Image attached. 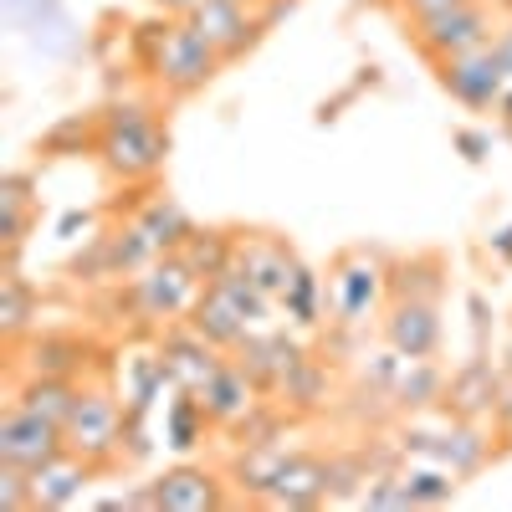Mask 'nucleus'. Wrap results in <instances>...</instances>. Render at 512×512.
I'll return each mask as SVG.
<instances>
[{
  "label": "nucleus",
  "mask_w": 512,
  "mask_h": 512,
  "mask_svg": "<svg viewBox=\"0 0 512 512\" xmlns=\"http://www.w3.org/2000/svg\"><path fill=\"white\" fill-rule=\"evenodd\" d=\"M103 175L118 185H149L169 159V118L149 98H108L98 108V144Z\"/></svg>",
  "instance_id": "nucleus-1"
},
{
  "label": "nucleus",
  "mask_w": 512,
  "mask_h": 512,
  "mask_svg": "<svg viewBox=\"0 0 512 512\" xmlns=\"http://www.w3.org/2000/svg\"><path fill=\"white\" fill-rule=\"evenodd\" d=\"M67 451L82 456L98 472H118L123 466V441H128V405L118 400L113 384L88 379L77 390V405L67 415Z\"/></svg>",
  "instance_id": "nucleus-2"
},
{
  "label": "nucleus",
  "mask_w": 512,
  "mask_h": 512,
  "mask_svg": "<svg viewBox=\"0 0 512 512\" xmlns=\"http://www.w3.org/2000/svg\"><path fill=\"white\" fill-rule=\"evenodd\" d=\"M200 287L205 282L195 277V267L175 251V256H154L144 272L118 282V303H128V313H134L139 323H149V328H169V323L190 318Z\"/></svg>",
  "instance_id": "nucleus-3"
},
{
  "label": "nucleus",
  "mask_w": 512,
  "mask_h": 512,
  "mask_svg": "<svg viewBox=\"0 0 512 512\" xmlns=\"http://www.w3.org/2000/svg\"><path fill=\"white\" fill-rule=\"evenodd\" d=\"M328 303L344 328H364L374 313L390 303V262L369 246H349L328 267Z\"/></svg>",
  "instance_id": "nucleus-4"
},
{
  "label": "nucleus",
  "mask_w": 512,
  "mask_h": 512,
  "mask_svg": "<svg viewBox=\"0 0 512 512\" xmlns=\"http://www.w3.org/2000/svg\"><path fill=\"white\" fill-rule=\"evenodd\" d=\"M221 67H226V57L195 31V21L175 16V21H169V36H164L159 57L149 62L144 77L154 82L164 98H195V93H205L210 82H216Z\"/></svg>",
  "instance_id": "nucleus-5"
},
{
  "label": "nucleus",
  "mask_w": 512,
  "mask_h": 512,
  "mask_svg": "<svg viewBox=\"0 0 512 512\" xmlns=\"http://www.w3.org/2000/svg\"><path fill=\"white\" fill-rule=\"evenodd\" d=\"M405 31H410V47L436 67V62H451V57H461V52L492 47L497 11L487 6V0H466V6H451V11L420 21V26H405Z\"/></svg>",
  "instance_id": "nucleus-6"
},
{
  "label": "nucleus",
  "mask_w": 512,
  "mask_h": 512,
  "mask_svg": "<svg viewBox=\"0 0 512 512\" xmlns=\"http://www.w3.org/2000/svg\"><path fill=\"white\" fill-rule=\"evenodd\" d=\"M400 456H420V461H436L446 466V472H456L461 482L477 477L487 456H492V436L482 431V420H461L451 415V425H441V431H420V425H405L400 431Z\"/></svg>",
  "instance_id": "nucleus-7"
},
{
  "label": "nucleus",
  "mask_w": 512,
  "mask_h": 512,
  "mask_svg": "<svg viewBox=\"0 0 512 512\" xmlns=\"http://www.w3.org/2000/svg\"><path fill=\"white\" fill-rule=\"evenodd\" d=\"M436 82H441V93L456 108H466V113H497L512 72H507L497 47H477V52H461L451 62H436Z\"/></svg>",
  "instance_id": "nucleus-8"
},
{
  "label": "nucleus",
  "mask_w": 512,
  "mask_h": 512,
  "mask_svg": "<svg viewBox=\"0 0 512 512\" xmlns=\"http://www.w3.org/2000/svg\"><path fill=\"white\" fill-rule=\"evenodd\" d=\"M67 451V431L62 420L41 415L21 400H11L6 410H0V461L21 466V472H41L47 461H57Z\"/></svg>",
  "instance_id": "nucleus-9"
},
{
  "label": "nucleus",
  "mask_w": 512,
  "mask_h": 512,
  "mask_svg": "<svg viewBox=\"0 0 512 512\" xmlns=\"http://www.w3.org/2000/svg\"><path fill=\"white\" fill-rule=\"evenodd\" d=\"M154 241L139 231V221L128 216L123 226L103 231V236H88V251L72 262L77 277H88V282H128L134 272H144L154 262Z\"/></svg>",
  "instance_id": "nucleus-10"
},
{
  "label": "nucleus",
  "mask_w": 512,
  "mask_h": 512,
  "mask_svg": "<svg viewBox=\"0 0 512 512\" xmlns=\"http://www.w3.org/2000/svg\"><path fill=\"white\" fill-rule=\"evenodd\" d=\"M379 333H384V349H395L400 359H436L446 344L441 303H431V297H390L379 313Z\"/></svg>",
  "instance_id": "nucleus-11"
},
{
  "label": "nucleus",
  "mask_w": 512,
  "mask_h": 512,
  "mask_svg": "<svg viewBox=\"0 0 512 512\" xmlns=\"http://www.w3.org/2000/svg\"><path fill=\"white\" fill-rule=\"evenodd\" d=\"M226 482L221 472H210V466L180 456L175 466H164V472L149 482V497H154V512H216L226 507Z\"/></svg>",
  "instance_id": "nucleus-12"
},
{
  "label": "nucleus",
  "mask_w": 512,
  "mask_h": 512,
  "mask_svg": "<svg viewBox=\"0 0 512 512\" xmlns=\"http://www.w3.org/2000/svg\"><path fill=\"white\" fill-rule=\"evenodd\" d=\"M190 21H195V31L210 41V47L226 57V67L241 62L246 52H256V41L267 36L262 11H256L251 0H200V6L190 11Z\"/></svg>",
  "instance_id": "nucleus-13"
},
{
  "label": "nucleus",
  "mask_w": 512,
  "mask_h": 512,
  "mask_svg": "<svg viewBox=\"0 0 512 512\" xmlns=\"http://www.w3.org/2000/svg\"><path fill=\"white\" fill-rule=\"evenodd\" d=\"M98 359H103V349L93 344L88 333H31L21 374H47V379L88 384L98 374Z\"/></svg>",
  "instance_id": "nucleus-14"
},
{
  "label": "nucleus",
  "mask_w": 512,
  "mask_h": 512,
  "mask_svg": "<svg viewBox=\"0 0 512 512\" xmlns=\"http://www.w3.org/2000/svg\"><path fill=\"white\" fill-rule=\"evenodd\" d=\"M0 6H6V21L41 57L62 62V57H72L82 47V31H77V21H72V11L62 6V0H0Z\"/></svg>",
  "instance_id": "nucleus-15"
},
{
  "label": "nucleus",
  "mask_w": 512,
  "mask_h": 512,
  "mask_svg": "<svg viewBox=\"0 0 512 512\" xmlns=\"http://www.w3.org/2000/svg\"><path fill=\"white\" fill-rule=\"evenodd\" d=\"M159 359H164V369H169V379H175V390H205V379L216 374L231 354H221L216 344H210L205 333H195L190 323H169V328H159Z\"/></svg>",
  "instance_id": "nucleus-16"
},
{
  "label": "nucleus",
  "mask_w": 512,
  "mask_h": 512,
  "mask_svg": "<svg viewBox=\"0 0 512 512\" xmlns=\"http://www.w3.org/2000/svg\"><path fill=\"white\" fill-rule=\"evenodd\" d=\"M338 497V477H333V456L323 451H292L282 477L272 487V497L262 507H287V512H303V507H318V502H333Z\"/></svg>",
  "instance_id": "nucleus-17"
},
{
  "label": "nucleus",
  "mask_w": 512,
  "mask_h": 512,
  "mask_svg": "<svg viewBox=\"0 0 512 512\" xmlns=\"http://www.w3.org/2000/svg\"><path fill=\"white\" fill-rule=\"evenodd\" d=\"M256 384H262V395H277L282 390V384H287V374L297 369V364H303L308 359V349L303 344H297V338L287 333V328H256L251 338H246V344L231 354Z\"/></svg>",
  "instance_id": "nucleus-18"
},
{
  "label": "nucleus",
  "mask_w": 512,
  "mask_h": 512,
  "mask_svg": "<svg viewBox=\"0 0 512 512\" xmlns=\"http://www.w3.org/2000/svg\"><path fill=\"white\" fill-rule=\"evenodd\" d=\"M200 400H205V415H210V425H216V431H236V425L262 405V384H256L236 359H226L216 374L205 379V390H200Z\"/></svg>",
  "instance_id": "nucleus-19"
},
{
  "label": "nucleus",
  "mask_w": 512,
  "mask_h": 512,
  "mask_svg": "<svg viewBox=\"0 0 512 512\" xmlns=\"http://www.w3.org/2000/svg\"><path fill=\"white\" fill-rule=\"evenodd\" d=\"M497 395H502V374H497V364L487 359V349H472V359H466L461 369H451V379H446V415H461V420H482V415H492V405H497Z\"/></svg>",
  "instance_id": "nucleus-20"
},
{
  "label": "nucleus",
  "mask_w": 512,
  "mask_h": 512,
  "mask_svg": "<svg viewBox=\"0 0 512 512\" xmlns=\"http://www.w3.org/2000/svg\"><path fill=\"white\" fill-rule=\"evenodd\" d=\"M103 472L88 466L82 456L62 451L57 461H47L41 472H31V492H36V512H62V507H77L88 497V487L98 482Z\"/></svg>",
  "instance_id": "nucleus-21"
},
{
  "label": "nucleus",
  "mask_w": 512,
  "mask_h": 512,
  "mask_svg": "<svg viewBox=\"0 0 512 512\" xmlns=\"http://www.w3.org/2000/svg\"><path fill=\"white\" fill-rule=\"evenodd\" d=\"M292 451H297V446H287V436H282V441H262V446H236L226 477H231V487H236L246 502H267Z\"/></svg>",
  "instance_id": "nucleus-22"
},
{
  "label": "nucleus",
  "mask_w": 512,
  "mask_h": 512,
  "mask_svg": "<svg viewBox=\"0 0 512 512\" xmlns=\"http://www.w3.org/2000/svg\"><path fill=\"white\" fill-rule=\"evenodd\" d=\"M185 323H190L195 333H205L221 354H236V349L246 344V338L256 333V328L241 318V308L231 303V297H226L216 282H205V287H200V297H195V308H190V318H185Z\"/></svg>",
  "instance_id": "nucleus-23"
},
{
  "label": "nucleus",
  "mask_w": 512,
  "mask_h": 512,
  "mask_svg": "<svg viewBox=\"0 0 512 512\" xmlns=\"http://www.w3.org/2000/svg\"><path fill=\"white\" fill-rule=\"evenodd\" d=\"M216 431L205 415V400L195 390H169L164 400V415H159V436H164V451H175V456H195L205 446V436Z\"/></svg>",
  "instance_id": "nucleus-24"
},
{
  "label": "nucleus",
  "mask_w": 512,
  "mask_h": 512,
  "mask_svg": "<svg viewBox=\"0 0 512 512\" xmlns=\"http://www.w3.org/2000/svg\"><path fill=\"white\" fill-rule=\"evenodd\" d=\"M169 390H175V379H169L159 349L123 359V405H128V420H149L154 405L169 400Z\"/></svg>",
  "instance_id": "nucleus-25"
},
{
  "label": "nucleus",
  "mask_w": 512,
  "mask_h": 512,
  "mask_svg": "<svg viewBox=\"0 0 512 512\" xmlns=\"http://www.w3.org/2000/svg\"><path fill=\"white\" fill-rule=\"evenodd\" d=\"M36 318H41V292L31 287V277H21L16 262H6V277H0V338H6L11 354L31 338Z\"/></svg>",
  "instance_id": "nucleus-26"
},
{
  "label": "nucleus",
  "mask_w": 512,
  "mask_h": 512,
  "mask_svg": "<svg viewBox=\"0 0 512 512\" xmlns=\"http://www.w3.org/2000/svg\"><path fill=\"white\" fill-rule=\"evenodd\" d=\"M134 221H139V231L154 241L159 256L185 251V241L195 236V216H190L180 200H169V195H144L139 210H134Z\"/></svg>",
  "instance_id": "nucleus-27"
},
{
  "label": "nucleus",
  "mask_w": 512,
  "mask_h": 512,
  "mask_svg": "<svg viewBox=\"0 0 512 512\" xmlns=\"http://www.w3.org/2000/svg\"><path fill=\"white\" fill-rule=\"evenodd\" d=\"M390 405H395L400 415H425V410L446 405V369H441L436 359H400Z\"/></svg>",
  "instance_id": "nucleus-28"
},
{
  "label": "nucleus",
  "mask_w": 512,
  "mask_h": 512,
  "mask_svg": "<svg viewBox=\"0 0 512 512\" xmlns=\"http://www.w3.org/2000/svg\"><path fill=\"white\" fill-rule=\"evenodd\" d=\"M323 308H333L328 303V282L308 262H297L292 277H287V287H282V297H277V313L287 318V328H318L323 323Z\"/></svg>",
  "instance_id": "nucleus-29"
},
{
  "label": "nucleus",
  "mask_w": 512,
  "mask_h": 512,
  "mask_svg": "<svg viewBox=\"0 0 512 512\" xmlns=\"http://www.w3.org/2000/svg\"><path fill=\"white\" fill-rule=\"evenodd\" d=\"M36 200H31V175H6L0 180V241H6V262H16L21 241L31 236Z\"/></svg>",
  "instance_id": "nucleus-30"
},
{
  "label": "nucleus",
  "mask_w": 512,
  "mask_h": 512,
  "mask_svg": "<svg viewBox=\"0 0 512 512\" xmlns=\"http://www.w3.org/2000/svg\"><path fill=\"white\" fill-rule=\"evenodd\" d=\"M446 292V262L436 251H415L405 262H390V297H431L441 303Z\"/></svg>",
  "instance_id": "nucleus-31"
},
{
  "label": "nucleus",
  "mask_w": 512,
  "mask_h": 512,
  "mask_svg": "<svg viewBox=\"0 0 512 512\" xmlns=\"http://www.w3.org/2000/svg\"><path fill=\"white\" fill-rule=\"evenodd\" d=\"M236 246H241V236L236 231H226V226H195V236L185 241V262L195 267V277L200 282H216L231 262H236Z\"/></svg>",
  "instance_id": "nucleus-32"
},
{
  "label": "nucleus",
  "mask_w": 512,
  "mask_h": 512,
  "mask_svg": "<svg viewBox=\"0 0 512 512\" xmlns=\"http://www.w3.org/2000/svg\"><path fill=\"white\" fill-rule=\"evenodd\" d=\"M77 390H82V384H72V379L21 374V384L11 390V400H21V405H31V410H41V415H52V420L67 425V415H72V405H77Z\"/></svg>",
  "instance_id": "nucleus-33"
},
{
  "label": "nucleus",
  "mask_w": 512,
  "mask_h": 512,
  "mask_svg": "<svg viewBox=\"0 0 512 512\" xmlns=\"http://www.w3.org/2000/svg\"><path fill=\"white\" fill-rule=\"evenodd\" d=\"M400 477H405L410 507H446V502L456 497V487H461V477H456V472H446V466H436V461L405 466Z\"/></svg>",
  "instance_id": "nucleus-34"
},
{
  "label": "nucleus",
  "mask_w": 512,
  "mask_h": 512,
  "mask_svg": "<svg viewBox=\"0 0 512 512\" xmlns=\"http://www.w3.org/2000/svg\"><path fill=\"white\" fill-rule=\"evenodd\" d=\"M272 400H277L282 410H318V405L328 400V374H323V364L308 354L303 364L287 374V384H282Z\"/></svg>",
  "instance_id": "nucleus-35"
},
{
  "label": "nucleus",
  "mask_w": 512,
  "mask_h": 512,
  "mask_svg": "<svg viewBox=\"0 0 512 512\" xmlns=\"http://www.w3.org/2000/svg\"><path fill=\"white\" fill-rule=\"evenodd\" d=\"M359 507H374V512H390V507H410V492H405V477L395 472H374L369 487L359 492Z\"/></svg>",
  "instance_id": "nucleus-36"
},
{
  "label": "nucleus",
  "mask_w": 512,
  "mask_h": 512,
  "mask_svg": "<svg viewBox=\"0 0 512 512\" xmlns=\"http://www.w3.org/2000/svg\"><path fill=\"white\" fill-rule=\"evenodd\" d=\"M0 512H36V492H31V472L0 461Z\"/></svg>",
  "instance_id": "nucleus-37"
},
{
  "label": "nucleus",
  "mask_w": 512,
  "mask_h": 512,
  "mask_svg": "<svg viewBox=\"0 0 512 512\" xmlns=\"http://www.w3.org/2000/svg\"><path fill=\"white\" fill-rule=\"evenodd\" d=\"M451 149H456L466 164H487V159H492V128H477V123L451 128Z\"/></svg>",
  "instance_id": "nucleus-38"
},
{
  "label": "nucleus",
  "mask_w": 512,
  "mask_h": 512,
  "mask_svg": "<svg viewBox=\"0 0 512 512\" xmlns=\"http://www.w3.org/2000/svg\"><path fill=\"white\" fill-rule=\"evenodd\" d=\"M390 6H395V16L405 26H420V21H431V16H441L451 6H466V0H390Z\"/></svg>",
  "instance_id": "nucleus-39"
},
{
  "label": "nucleus",
  "mask_w": 512,
  "mask_h": 512,
  "mask_svg": "<svg viewBox=\"0 0 512 512\" xmlns=\"http://www.w3.org/2000/svg\"><path fill=\"white\" fill-rule=\"evenodd\" d=\"M482 246H487V256H492V262H497V267H512V221H502V226H492Z\"/></svg>",
  "instance_id": "nucleus-40"
},
{
  "label": "nucleus",
  "mask_w": 512,
  "mask_h": 512,
  "mask_svg": "<svg viewBox=\"0 0 512 512\" xmlns=\"http://www.w3.org/2000/svg\"><path fill=\"white\" fill-rule=\"evenodd\" d=\"M466 308H472V333H477V349H487V333H492L487 297H482V292H472V297H466Z\"/></svg>",
  "instance_id": "nucleus-41"
},
{
  "label": "nucleus",
  "mask_w": 512,
  "mask_h": 512,
  "mask_svg": "<svg viewBox=\"0 0 512 512\" xmlns=\"http://www.w3.org/2000/svg\"><path fill=\"white\" fill-rule=\"evenodd\" d=\"M88 231H93V216H88V210H67V216L57 221V236H62V241H82Z\"/></svg>",
  "instance_id": "nucleus-42"
},
{
  "label": "nucleus",
  "mask_w": 512,
  "mask_h": 512,
  "mask_svg": "<svg viewBox=\"0 0 512 512\" xmlns=\"http://www.w3.org/2000/svg\"><path fill=\"white\" fill-rule=\"evenodd\" d=\"M492 47L502 52V62H507V72H512V16H502V26H497V36H492Z\"/></svg>",
  "instance_id": "nucleus-43"
},
{
  "label": "nucleus",
  "mask_w": 512,
  "mask_h": 512,
  "mask_svg": "<svg viewBox=\"0 0 512 512\" xmlns=\"http://www.w3.org/2000/svg\"><path fill=\"white\" fill-rule=\"evenodd\" d=\"M149 6H154L159 16H190V11L200 6V0H149Z\"/></svg>",
  "instance_id": "nucleus-44"
},
{
  "label": "nucleus",
  "mask_w": 512,
  "mask_h": 512,
  "mask_svg": "<svg viewBox=\"0 0 512 512\" xmlns=\"http://www.w3.org/2000/svg\"><path fill=\"white\" fill-rule=\"evenodd\" d=\"M497 123H502V134L512 139V82H507V93H502V103H497Z\"/></svg>",
  "instance_id": "nucleus-45"
},
{
  "label": "nucleus",
  "mask_w": 512,
  "mask_h": 512,
  "mask_svg": "<svg viewBox=\"0 0 512 512\" xmlns=\"http://www.w3.org/2000/svg\"><path fill=\"white\" fill-rule=\"evenodd\" d=\"M487 6H492L497 16H512V0H487Z\"/></svg>",
  "instance_id": "nucleus-46"
},
{
  "label": "nucleus",
  "mask_w": 512,
  "mask_h": 512,
  "mask_svg": "<svg viewBox=\"0 0 512 512\" xmlns=\"http://www.w3.org/2000/svg\"><path fill=\"white\" fill-rule=\"evenodd\" d=\"M251 6H262V0H251Z\"/></svg>",
  "instance_id": "nucleus-47"
}]
</instances>
